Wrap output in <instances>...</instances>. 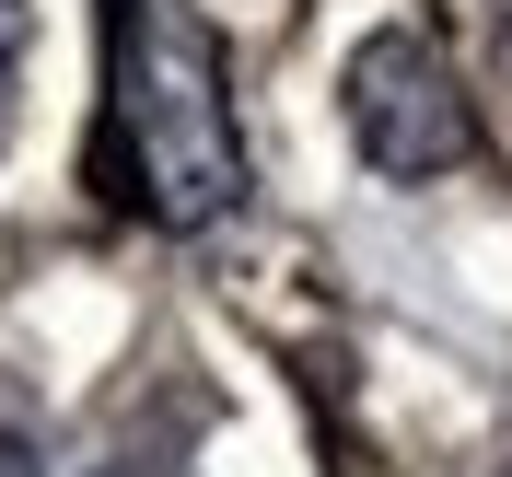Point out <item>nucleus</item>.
Listing matches in <instances>:
<instances>
[{"label": "nucleus", "instance_id": "f257e3e1", "mask_svg": "<svg viewBox=\"0 0 512 477\" xmlns=\"http://www.w3.org/2000/svg\"><path fill=\"white\" fill-rule=\"evenodd\" d=\"M117 24V163L128 198L175 233H210L245 210V140L222 105V59L175 0H105Z\"/></svg>", "mask_w": 512, "mask_h": 477}, {"label": "nucleus", "instance_id": "f03ea898", "mask_svg": "<svg viewBox=\"0 0 512 477\" xmlns=\"http://www.w3.org/2000/svg\"><path fill=\"white\" fill-rule=\"evenodd\" d=\"M350 140L373 175L419 187V175H454L478 152V117H466V82L443 70V47L419 24H384L350 47Z\"/></svg>", "mask_w": 512, "mask_h": 477}, {"label": "nucleus", "instance_id": "7ed1b4c3", "mask_svg": "<svg viewBox=\"0 0 512 477\" xmlns=\"http://www.w3.org/2000/svg\"><path fill=\"white\" fill-rule=\"evenodd\" d=\"M94 477H187V454H175V443L152 431V443H117V454H105Z\"/></svg>", "mask_w": 512, "mask_h": 477}, {"label": "nucleus", "instance_id": "20e7f679", "mask_svg": "<svg viewBox=\"0 0 512 477\" xmlns=\"http://www.w3.org/2000/svg\"><path fill=\"white\" fill-rule=\"evenodd\" d=\"M35 47V0H0V94H12V70H24Z\"/></svg>", "mask_w": 512, "mask_h": 477}, {"label": "nucleus", "instance_id": "39448f33", "mask_svg": "<svg viewBox=\"0 0 512 477\" xmlns=\"http://www.w3.org/2000/svg\"><path fill=\"white\" fill-rule=\"evenodd\" d=\"M0 477H47V443L35 431H0Z\"/></svg>", "mask_w": 512, "mask_h": 477}]
</instances>
